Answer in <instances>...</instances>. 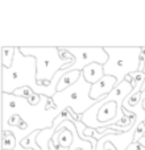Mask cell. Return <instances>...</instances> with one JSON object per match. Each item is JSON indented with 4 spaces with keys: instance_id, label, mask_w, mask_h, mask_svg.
Wrapping results in <instances>:
<instances>
[{
    "instance_id": "cell-1",
    "label": "cell",
    "mask_w": 145,
    "mask_h": 150,
    "mask_svg": "<svg viewBox=\"0 0 145 150\" xmlns=\"http://www.w3.org/2000/svg\"><path fill=\"white\" fill-rule=\"evenodd\" d=\"M71 52V54L77 55V62L69 67L68 70H79L82 71L86 66L91 65V63H100V65H106L108 55H107L104 47H75V49H68ZM66 70V71H68Z\"/></svg>"
},
{
    "instance_id": "cell-2",
    "label": "cell",
    "mask_w": 145,
    "mask_h": 150,
    "mask_svg": "<svg viewBox=\"0 0 145 150\" xmlns=\"http://www.w3.org/2000/svg\"><path fill=\"white\" fill-rule=\"evenodd\" d=\"M117 86H119V82H117L116 78L111 76V75H106V76L102 78L98 83L90 86L88 98H90L91 100L100 101V100H103V99H106Z\"/></svg>"
},
{
    "instance_id": "cell-3",
    "label": "cell",
    "mask_w": 145,
    "mask_h": 150,
    "mask_svg": "<svg viewBox=\"0 0 145 150\" xmlns=\"http://www.w3.org/2000/svg\"><path fill=\"white\" fill-rule=\"evenodd\" d=\"M82 76L87 84H90V86L95 84L102 78L106 76V74H104V65H100V63H91V65L86 66L82 70Z\"/></svg>"
},
{
    "instance_id": "cell-4",
    "label": "cell",
    "mask_w": 145,
    "mask_h": 150,
    "mask_svg": "<svg viewBox=\"0 0 145 150\" xmlns=\"http://www.w3.org/2000/svg\"><path fill=\"white\" fill-rule=\"evenodd\" d=\"M117 101L109 100L103 101L100 107H99L98 112H96V120L99 122H109L117 116Z\"/></svg>"
},
{
    "instance_id": "cell-5",
    "label": "cell",
    "mask_w": 145,
    "mask_h": 150,
    "mask_svg": "<svg viewBox=\"0 0 145 150\" xmlns=\"http://www.w3.org/2000/svg\"><path fill=\"white\" fill-rule=\"evenodd\" d=\"M80 78H82V71H79V70L65 71V73L60 76V79H58V82H57V86H55L57 93L70 88L74 83H77L78 79H80Z\"/></svg>"
},
{
    "instance_id": "cell-6",
    "label": "cell",
    "mask_w": 145,
    "mask_h": 150,
    "mask_svg": "<svg viewBox=\"0 0 145 150\" xmlns=\"http://www.w3.org/2000/svg\"><path fill=\"white\" fill-rule=\"evenodd\" d=\"M15 52H17V47H1V62H3V67L7 69L12 66L13 62V55H15Z\"/></svg>"
},
{
    "instance_id": "cell-7",
    "label": "cell",
    "mask_w": 145,
    "mask_h": 150,
    "mask_svg": "<svg viewBox=\"0 0 145 150\" xmlns=\"http://www.w3.org/2000/svg\"><path fill=\"white\" fill-rule=\"evenodd\" d=\"M55 136H58V146H60L62 150H69V148L71 146L72 142V137H71V130L69 129H63V132H61V134L55 133Z\"/></svg>"
},
{
    "instance_id": "cell-8",
    "label": "cell",
    "mask_w": 145,
    "mask_h": 150,
    "mask_svg": "<svg viewBox=\"0 0 145 150\" xmlns=\"http://www.w3.org/2000/svg\"><path fill=\"white\" fill-rule=\"evenodd\" d=\"M1 145H3V150H13V148L16 145L15 134L11 132H7V130H3Z\"/></svg>"
},
{
    "instance_id": "cell-9",
    "label": "cell",
    "mask_w": 145,
    "mask_h": 150,
    "mask_svg": "<svg viewBox=\"0 0 145 150\" xmlns=\"http://www.w3.org/2000/svg\"><path fill=\"white\" fill-rule=\"evenodd\" d=\"M34 93L36 92H34L28 84H25V86H21V87L16 88V90L12 92V95L17 96V98H25L26 100H28V99L31 98V96H33Z\"/></svg>"
},
{
    "instance_id": "cell-10",
    "label": "cell",
    "mask_w": 145,
    "mask_h": 150,
    "mask_svg": "<svg viewBox=\"0 0 145 150\" xmlns=\"http://www.w3.org/2000/svg\"><path fill=\"white\" fill-rule=\"evenodd\" d=\"M144 134H145V125H144V122L141 121L140 124L136 127L135 134H133V140H132V142H131V144H137V142H140L141 138L144 137Z\"/></svg>"
},
{
    "instance_id": "cell-11",
    "label": "cell",
    "mask_w": 145,
    "mask_h": 150,
    "mask_svg": "<svg viewBox=\"0 0 145 150\" xmlns=\"http://www.w3.org/2000/svg\"><path fill=\"white\" fill-rule=\"evenodd\" d=\"M24 120L21 119L18 115H12V119L9 120V125H12V127H17V128H20V125H21V122H23Z\"/></svg>"
},
{
    "instance_id": "cell-12",
    "label": "cell",
    "mask_w": 145,
    "mask_h": 150,
    "mask_svg": "<svg viewBox=\"0 0 145 150\" xmlns=\"http://www.w3.org/2000/svg\"><path fill=\"white\" fill-rule=\"evenodd\" d=\"M57 103H55V100L53 99V96H48V99H46V105H45V109H50V108H53V109H55L57 108Z\"/></svg>"
},
{
    "instance_id": "cell-13",
    "label": "cell",
    "mask_w": 145,
    "mask_h": 150,
    "mask_svg": "<svg viewBox=\"0 0 145 150\" xmlns=\"http://www.w3.org/2000/svg\"><path fill=\"white\" fill-rule=\"evenodd\" d=\"M40 100H41V96H40V93H34L33 96H31V98L28 99V103L31 104V105H37V104L40 103Z\"/></svg>"
},
{
    "instance_id": "cell-14",
    "label": "cell",
    "mask_w": 145,
    "mask_h": 150,
    "mask_svg": "<svg viewBox=\"0 0 145 150\" xmlns=\"http://www.w3.org/2000/svg\"><path fill=\"white\" fill-rule=\"evenodd\" d=\"M127 150H145V146L141 145V142H137V144H131V145L127 148Z\"/></svg>"
},
{
    "instance_id": "cell-15",
    "label": "cell",
    "mask_w": 145,
    "mask_h": 150,
    "mask_svg": "<svg viewBox=\"0 0 145 150\" xmlns=\"http://www.w3.org/2000/svg\"><path fill=\"white\" fill-rule=\"evenodd\" d=\"M103 148H104L103 150H117V149L114 146V144H112V142H109V141H107V142L104 144V145H103Z\"/></svg>"
},
{
    "instance_id": "cell-16",
    "label": "cell",
    "mask_w": 145,
    "mask_h": 150,
    "mask_svg": "<svg viewBox=\"0 0 145 150\" xmlns=\"http://www.w3.org/2000/svg\"><path fill=\"white\" fill-rule=\"evenodd\" d=\"M74 150H86V149L83 148V146H77V148H75Z\"/></svg>"
}]
</instances>
